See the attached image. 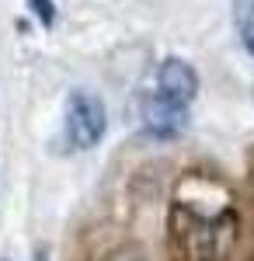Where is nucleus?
Wrapping results in <instances>:
<instances>
[{"instance_id": "obj_5", "label": "nucleus", "mask_w": 254, "mask_h": 261, "mask_svg": "<svg viewBox=\"0 0 254 261\" xmlns=\"http://www.w3.org/2000/svg\"><path fill=\"white\" fill-rule=\"evenodd\" d=\"M234 24L244 49L254 56V0H237L234 4Z\"/></svg>"}, {"instance_id": "obj_4", "label": "nucleus", "mask_w": 254, "mask_h": 261, "mask_svg": "<svg viewBox=\"0 0 254 261\" xmlns=\"http://www.w3.org/2000/svg\"><path fill=\"white\" fill-rule=\"evenodd\" d=\"M143 125H146V133L157 136V140H174L177 133L188 125V108L185 105H174V101H167L164 94H150L146 105H143Z\"/></svg>"}, {"instance_id": "obj_3", "label": "nucleus", "mask_w": 254, "mask_h": 261, "mask_svg": "<svg viewBox=\"0 0 254 261\" xmlns=\"http://www.w3.org/2000/svg\"><path fill=\"white\" fill-rule=\"evenodd\" d=\"M157 94H164L167 101H174V105H192L198 94V73L192 70V63L177 60V56H171V60L160 63V73H157Z\"/></svg>"}, {"instance_id": "obj_1", "label": "nucleus", "mask_w": 254, "mask_h": 261, "mask_svg": "<svg viewBox=\"0 0 254 261\" xmlns=\"http://www.w3.org/2000/svg\"><path fill=\"white\" fill-rule=\"evenodd\" d=\"M198 195L192 199L181 185L171 202V237L188 261H230L240 247V216L230 195H223L213 181L192 178Z\"/></svg>"}, {"instance_id": "obj_7", "label": "nucleus", "mask_w": 254, "mask_h": 261, "mask_svg": "<svg viewBox=\"0 0 254 261\" xmlns=\"http://www.w3.org/2000/svg\"><path fill=\"white\" fill-rule=\"evenodd\" d=\"M35 261H45V254H39V258H35Z\"/></svg>"}, {"instance_id": "obj_6", "label": "nucleus", "mask_w": 254, "mask_h": 261, "mask_svg": "<svg viewBox=\"0 0 254 261\" xmlns=\"http://www.w3.org/2000/svg\"><path fill=\"white\" fill-rule=\"evenodd\" d=\"M32 7H35V14H39V21L49 28L53 21H56V7H53V0H28Z\"/></svg>"}, {"instance_id": "obj_2", "label": "nucleus", "mask_w": 254, "mask_h": 261, "mask_svg": "<svg viewBox=\"0 0 254 261\" xmlns=\"http://www.w3.org/2000/svg\"><path fill=\"white\" fill-rule=\"evenodd\" d=\"M105 125H108V115H105V105L98 94L70 91V98H66V140H70V146L73 150L98 146L105 136Z\"/></svg>"}]
</instances>
